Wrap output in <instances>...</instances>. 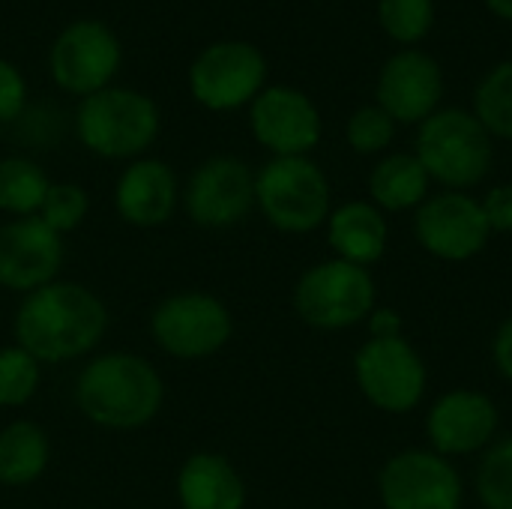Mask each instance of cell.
Here are the masks:
<instances>
[{
    "label": "cell",
    "mask_w": 512,
    "mask_h": 509,
    "mask_svg": "<svg viewBox=\"0 0 512 509\" xmlns=\"http://www.w3.org/2000/svg\"><path fill=\"white\" fill-rule=\"evenodd\" d=\"M0 129H3V126H0Z\"/></svg>",
    "instance_id": "cell-36"
},
{
    "label": "cell",
    "mask_w": 512,
    "mask_h": 509,
    "mask_svg": "<svg viewBox=\"0 0 512 509\" xmlns=\"http://www.w3.org/2000/svg\"><path fill=\"white\" fill-rule=\"evenodd\" d=\"M267 87V57L246 39H219L189 66V93L207 111H237L252 105Z\"/></svg>",
    "instance_id": "cell-7"
},
{
    "label": "cell",
    "mask_w": 512,
    "mask_h": 509,
    "mask_svg": "<svg viewBox=\"0 0 512 509\" xmlns=\"http://www.w3.org/2000/svg\"><path fill=\"white\" fill-rule=\"evenodd\" d=\"M378 288L366 267L342 258L309 267L294 288V309L300 321L315 330H348L363 324L378 306Z\"/></svg>",
    "instance_id": "cell-6"
},
{
    "label": "cell",
    "mask_w": 512,
    "mask_h": 509,
    "mask_svg": "<svg viewBox=\"0 0 512 509\" xmlns=\"http://www.w3.org/2000/svg\"><path fill=\"white\" fill-rule=\"evenodd\" d=\"M378 495L384 509H462L465 483L435 450H402L381 468Z\"/></svg>",
    "instance_id": "cell-11"
},
{
    "label": "cell",
    "mask_w": 512,
    "mask_h": 509,
    "mask_svg": "<svg viewBox=\"0 0 512 509\" xmlns=\"http://www.w3.org/2000/svg\"><path fill=\"white\" fill-rule=\"evenodd\" d=\"M108 327L105 303L78 282H51L15 312V339L39 363H69L90 354Z\"/></svg>",
    "instance_id": "cell-1"
},
{
    "label": "cell",
    "mask_w": 512,
    "mask_h": 509,
    "mask_svg": "<svg viewBox=\"0 0 512 509\" xmlns=\"http://www.w3.org/2000/svg\"><path fill=\"white\" fill-rule=\"evenodd\" d=\"M480 204L492 234H512V183L492 186V192Z\"/></svg>",
    "instance_id": "cell-32"
},
{
    "label": "cell",
    "mask_w": 512,
    "mask_h": 509,
    "mask_svg": "<svg viewBox=\"0 0 512 509\" xmlns=\"http://www.w3.org/2000/svg\"><path fill=\"white\" fill-rule=\"evenodd\" d=\"M66 132V114L54 102H27L18 120L12 123V135L30 147H54Z\"/></svg>",
    "instance_id": "cell-30"
},
{
    "label": "cell",
    "mask_w": 512,
    "mask_h": 509,
    "mask_svg": "<svg viewBox=\"0 0 512 509\" xmlns=\"http://www.w3.org/2000/svg\"><path fill=\"white\" fill-rule=\"evenodd\" d=\"M39 360L24 348H0V408H21L39 390Z\"/></svg>",
    "instance_id": "cell-27"
},
{
    "label": "cell",
    "mask_w": 512,
    "mask_h": 509,
    "mask_svg": "<svg viewBox=\"0 0 512 509\" xmlns=\"http://www.w3.org/2000/svg\"><path fill=\"white\" fill-rule=\"evenodd\" d=\"M249 129L273 156H309L324 132L318 105L297 87L270 84L249 105Z\"/></svg>",
    "instance_id": "cell-14"
},
{
    "label": "cell",
    "mask_w": 512,
    "mask_h": 509,
    "mask_svg": "<svg viewBox=\"0 0 512 509\" xmlns=\"http://www.w3.org/2000/svg\"><path fill=\"white\" fill-rule=\"evenodd\" d=\"M48 174L42 171V165H36L27 156H6L0 159V210L24 219V216H36L45 195H48Z\"/></svg>",
    "instance_id": "cell-23"
},
{
    "label": "cell",
    "mask_w": 512,
    "mask_h": 509,
    "mask_svg": "<svg viewBox=\"0 0 512 509\" xmlns=\"http://www.w3.org/2000/svg\"><path fill=\"white\" fill-rule=\"evenodd\" d=\"M345 138H348L351 150L360 156L384 153L396 138V120L378 102L360 105L345 123Z\"/></svg>",
    "instance_id": "cell-28"
},
{
    "label": "cell",
    "mask_w": 512,
    "mask_h": 509,
    "mask_svg": "<svg viewBox=\"0 0 512 509\" xmlns=\"http://www.w3.org/2000/svg\"><path fill=\"white\" fill-rule=\"evenodd\" d=\"M414 237L432 258L462 264L489 246L492 228L477 198L444 189L414 210Z\"/></svg>",
    "instance_id": "cell-12"
},
{
    "label": "cell",
    "mask_w": 512,
    "mask_h": 509,
    "mask_svg": "<svg viewBox=\"0 0 512 509\" xmlns=\"http://www.w3.org/2000/svg\"><path fill=\"white\" fill-rule=\"evenodd\" d=\"M165 399L159 372L135 354H102L90 360L75 384L78 411L99 429L132 432L147 426Z\"/></svg>",
    "instance_id": "cell-2"
},
{
    "label": "cell",
    "mask_w": 512,
    "mask_h": 509,
    "mask_svg": "<svg viewBox=\"0 0 512 509\" xmlns=\"http://www.w3.org/2000/svg\"><path fill=\"white\" fill-rule=\"evenodd\" d=\"M366 324H369L372 339H399L402 336V315L396 309L375 306L372 315L366 318Z\"/></svg>",
    "instance_id": "cell-33"
},
{
    "label": "cell",
    "mask_w": 512,
    "mask_h": 509,
    "mask_svg": "<svg viewBox=\"0 0 512 509\" xmlns=\"http://www.w3.org/2000/svg\"><path fill=\"white\" fill-rule=\"evenodd\" d=\"M78 141L102 159H135L159 135V108L132 87H105L84 96L72 117Z\"/></svg>",
    "instance_id": "cell-4"
},
{
    "label": "cell",
    "mask_w": 512,
    "mask_h": 509,
    "mask_svg": "<svg viewBox=\"0 0 512 509\" xmlns=\"http://www.w3.org/2000/svg\"><path fill=\"white\" fill-rule=\"evenodd\" d=\"M183 207L201 228H231L255 207V174L237 156L204 159L183 189Z\"/></svg>",
    "instance_id": "cell-13"
},
{
    "label": "cell",
    "mask_w": 512,
    "mask_h": 509,
    "mask_svg": "<svg viewBox=\"0 0 512 509\" xmlns=\"http://www.w3.org/2000/svg\"><path fill=\"white\" fill-rule=\"evenodd\" d=\"M498 423H501V414L492 396L459 387V390L444 393L432 405L426 417V435L438 456L456 459V456L486 453L495 444Z\"/></svg>",
    "instance_id": "cell-16"
},
{
    "label": "cell",
    "mask_w": 512,
    "mask_h": 509,
    "mask_svg": "<svg viewBox=\"0 0 512 509\" xmlns=\"http://www.w3.org/2000/svg\"><path fill=\"white\" fill-rule=\"evenodd\" d=\"M27 102V81L21 69L0 57V126H12Z\"/></svg>",
    "instance_id": "cell-31"
},
{
    "label": "cell",
    "mask_w": 512,
    "mask_h": 509,
    "mask_svg": "<svg viewBox=\"0 0 512 509\" xmlns=\"http://www.w3.org/2000/svg\"><path fill=\"white\" fill-rule=\"evenodd\" d=\"M354 381L372 408L384 414H411L426 396L429 372L405 336L369 339L354 357Z\"/></svg>",
    "instance_id": "cell-9"
},
{
    "label": "cell",
    "mask_w": 512,
    "mask_h": 509,
    "mask_svg": "<svg viewBox=\"0 0 512 509\" xmlns=\"http://www.w3.org/2000/svg\"><path fill=\"white\" fill-rule=\"evenodd\" d=\"M387 240H390L387 219L372 201H348L330 210L327 243L336 252V258L369 270L384 258Z\"/></svg>",
    "instance_id": "cell-19"
},
{
    "label": "cell",
    "mask_w": 512,
    "mask_h": 509,
    "mask_svg": "<svg viewBox=\"0 0 512 509\" xmlns=\"http://www.w3.org/2000/svg\"><path fill=\"white\" fill-rule=\"evenodd\" d=\"M180 509H243L246 483L219 453H195L177 474Z\"/></svg>",
    "instance_id": "cell-20"
},
{
    "label": "cell",
    "mask_w": 512,
    "mask_h": 509,
    "mask_svg": "<svg viewBox=\"0 0 512 509\" xmlns=\"http://www.w3.org/2000/svg\"><path fill=\"white\" fill-rule=\"evenodd\" d=\"M381 30L402 48H420L435 27V0H378Z\"/></svg>",
    "instance_id": "cell-25"
},
{
    "label": "cell",
    "mask_w": 512,
    "mask_h": 509,
    "mask_svg": "<svg viewBox=\"0 0 512 509\" xmlns=\"http://www.w3.org/2000/svg\"><path fill=\"white\" fill-rule=\"evenodd\" d=\"M87 210H90V198L78 183H51L36 216L63 237L66 231H75L87 219Z\"/></svg>",
    "instance_id": "cell-29"
},
{
    "label": "cell",
    "mask_w": 512,
    "mask_h": 509,
    "mask_svg": "<svg viewBox=\"0 0 512 509\" xmlns=\"http://www.w3.org/2000/svg\"><path fill=\"white\" fill-rule=\"evenodd\" d=\"M492 357L498 372L512 384V315L498 327L495 339H492Z\"/></svg>",
    "instance_id": "cell-34"
},
{
    "label": "cell",
    "mask_w": 512,
    "mask_h": 509,
    "mask_svg": "<svg viewBox=\"0 0 512 509\" xmlns=\"http://www.w3.org/2000/svg\"><path fill=\"white\" fill-rule=\"evenodd\" d=\"M48 435L30 420H15L0 429V486L24 489L48 468Z\"/></svg>",
    "instance_id": "cell-22"
},
{
    "label": "cell",
    "mask_w": 512,
    "mask_h": 509,
    "mask_svg": "<svg viewBox=\"0 0 512 509\" xmlns=\"http://www.w3.org/2000/svg\"><path fill=\"white\" fill-rule=\"evenodd\" d=\"M474 486L486 509H512V435L495 441L483 453Z\"/></svg>",
    "instance_id": "cell-26"
},
{
    "label": "cell",
    "mask_w": 512,
    "mask_h": 509,
    "mask_svg": "<svg viewBox=\"0 0 512 509\" xmlns=\"http://www.w3.org/2000/svg\"><path fill=\"white\" fill-rule=\"evenodd\" d=\"M444 99V69L423 48H399L390 54L378 72L375 102L396 123H423L429 120Z\"/></svg>",
    "instance_id": "cell-15"
},
{
    "label": "cell",
    "mask_w": 512,
    "mask_h": 509,
    "mask_svg": "<svg viewBox=\"0 0 512 509\" xmlns=\"http://www.w3.org/2000/svg\"><path fill=\"white\" fill-rule=\"evenodd\" d=\"M255 207L285 234H309L330 219V180L309 156H273L255 174Z\"/></svg>",
    "instance_id": "cell-5"
},
{
    "label": "cell",
    "mask_w": 512,
    "mask_h": 509,
    "mask_svg": "<svg viewBox=\"0 0 512 509\" xmlns=\"http://www.w3.org/2000/svg\"><path fill=\"white\" fill-rule=\"evenodd\" d=\"M156 345L174 360H204L219 354L234 336V318L222 300L204 291L165 297L150 315Z\"/></svg>",
    "instance_id": "cell-8"
},
{
    "label": "cell",
    "mask_w": 512,
    "mask_h": 509,
    "mask_svg": "<svg viewBox=\"0 0 512 509\" xmlns=\"http://www.w3.org/2000/svg\"><path fill=\"white\" fill-rule=\"evenodd\" d=\"M414 156L429 180L447 192H468L486 180L495 162V144L486 126L468 108H438L420 123Z\"/></svg>",
    "instance_id": "cell-3"
},
{
    "label": "cell",
    "mask_w": 512,
    "mask_h": 509,
    "mask_svg": "<svg viewBox=\"0 0 512 509\" xmlns=\"http://www.w3.org/2000/svg\"><path fill=\"white\" fill-rule=\"evenodd\" d=\"M483 3H486V9H489L495 18L512 21V0H483Z\"/></svg>",
    "instance_id": "cell-35"
},
{
    "label": "cell",
    "mask_w": 512,
    "mask_h": 509,
    "mask_svg": "<svg viewBox=\"0 0 512 509\" xmlns=\"http://www.w3.org/2000/svg\"><path fill=\"white\" fill-rule=\"evenodd\" d=\"M120 60L123 48L117 33L96 18H78L66 24L51 42L48 72L63 93L84 99L111 87Z\"/></svg>",
    "instance_id": "cell-10"
},
{
    "label": "cell",
    "mask_w": 512,
    "mask_h": 509,
    "mask_svg": "<svg viewBox=\"0 0 512 509\" xmlns=\"http://www.w3.org/2000/svg\"><path fill=\"white\" fill-rule=\"evenodd\" d=\"M63 267V237L39 216L0 225V288L33 294L57 279Z\"/></svg>",
    "instance_id": "cell-17"
},
{
    "label": "cell",
    "mask_w": 512,
    "mask_h": 509,
    "mask_svg": "<svg viewBox=\"0 0 512 509\" xmlns=\"http://www.w3.org/2000/svg\"><path fill=\"white\" fill-rule=\"evenodd\" d=\"M474 114L492 138L512 141V60H501L480 78Z\"/></svg>",
    "instance_id": "cell-24"
},
{
    "label": "cell",
    "mask_w": 512,
    "mask_h": 509,
    "mask_svg": "<svg viewBox=\"0 0 512 509\" xmlns=\"http://www.w3.org/2000/svg\"><path fill=\"white\" fill-rule=\"evenodd\" d=\"M177 177L162 159H135L117 177L114 207L132 228H159L177 207Z\"/></svg>",
    "instance_id": "cell-18"
},
{
    "label": "cell",
    "mask_w": 512,
    "mask_h": 509,
    "mask_svg": "<svg viewBox=\"0 0 512 509\" xmlns=\"http://www.w3.org/2000/svg\"><path fill=\"white\" fill-rule=\"evenodd\" d=\"M429 183L432 180L414 153H387L369 174V195L381 213H405L429 198Z\"/></svg>",
    "instance_id": "cell-21"
}]
</instances>
